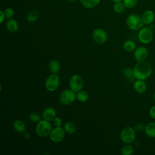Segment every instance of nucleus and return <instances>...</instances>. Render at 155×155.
I'll list each match as a JSON object with an SVG mask.
<instances>
[{"instance_id":"nucleus-35","label":"nucleus","mask_w":155,"mask_h":155,"mask_svg":"<svg viewBox=\"0 0 155 155\" xmlns=\"http://www.w3.org/2000/svg\"><path fill=\"white\" fill-rule=\"evenodd\" d=\"M113 2H115V3H117V2H122V1H123V0H111Z\"/></svg>"},{"instance_id":"nucleus-14","label":"nucleus","mask_w":155,"mask_h":155,"mask_svg":"<svg viewBox=\"0 0 155 155\" xmlns=\"http://www.w3.org/2000/svg\"><path fill=\"white\" fill-rule=\"evenodd\" d=\"M142 18L144 24L150 25L155 19V14L153 11L151 10H147L143 13Z\"/></svg>"},{"instance_id":"nucleus-16","label":"nucleus","mask_w":155,"mask_h":155,"mask_svg":"<svg viewBox=\"0 0 155 155\" xmlns=\"http://www.w3.org/2000/svg\"><path fill=\"white\" fill-rule=\"evenodd\" d=\"M13 128L18 133H24L26 131V125L25 123L19 119H16L13 122Z\"/></svg>"},{"instance_id":"nucleus-15","label":"nucleus","mask_w":155,"mask_h":155,"mask_svg":"<svg viewBox=\"0 0 155 155\" xmlns=\"http://www.w3.org/2000/svg\"><path fill=\"white\" fill-rule=\"evenodd\" d=\"M144 133L150 138H155V121L150 122L145 125Z\"/></svg>"},{"instance_id":"nucleus-18","label":"nucleus","mask_w":155,"mask_h":155,"mask_svg":"<svg viewBox=\"0 0 155 155\" xmlns=\"http://www.w3.org/2000/svg\"><path fill=\"white\" fill-rule=\"evenodd\" d=\"M48 69L51 73L58 74L61 70V65L57 60L52 59L48 63Z\"/></svg>"},{"instance_id":"nucleus-34","label":"nucleus","mask_w":155,"mask_h":155,"mask_svg":"<svg viewBox=\"0 0 155 155\" xmlns=\"http://www.w3.org/2000/svg\"><path fill=\"white\" fill-rule=\"evenodd\" d=\"M22 134H23L24 137H25V138L27 139V138H29L30 137V133L27 132V131H26L24 133H22Z\"/></svg>"},{"instance_id":"nucleus-33","label":"nucleus","mask_w":155,"mask_h":155,"mask_svg":"<svg viewBox=\"0 0 155 155\" xmlns=\"http://www.w3.org/2000/svg\"><path fill=\"white\" fill-rule=\"evenodd\" d=\"M5 18V14H4V12L2 10H0V23L2 24L3 22V21H4Z\"/></svg>"},{"instance_id":"nucleus-4","label":"nucleus","mask_w":155,"mask_h":155,"mask_svg":"<svg viewBox=\"0 0 155 155\" xmlns=\"http://www.w3.org/2000/svg\"><path fill=\"white\" fill-rule=\"evenodd\" d=\"M136 137V131L133 127L126 126L124 127L120 133V140L124 143H132Z\"/></svg>"},{"instance_id":"nucleus-9","label":"nucleus","mask_w":155,"mask_h":155,"mask_svg":"<svg viewBox=\"0 0 155 155\" xmlns=\"http://www.w3.org/2000/svg\"><path fill=\"white\" fill-rule=\"evenodd\" d=\"M65 131L62 127L53 128L49 135L50 140L54 143H59L62 142L65 137Z\"/></svg>"},{"instance_id":"nucleus-3","label":"nucleus","mask_w":155,"mask_h":155,"mask_svg":"<svg viewBox=\"0 0 155 155\" xmlns=\"http://www.w3.org/2000/svg\"><path fill=\"white\" fill-rule=\"evenodd\" d=\"M126 25L128 28L131 30H139L143 27L142 16L136 13H132L128 16L126 19Z\"/></svg>"},{"instance_id":"nucleus-5","label":"nucleus","mask_w":155,"mask_h":155,"mask_svg":"<svg viewBox=\"0 0 155 155\" xmlns=\"http://www.w3.org/2000/svg\"><path fill=\"white\" fill-rule=\"evenodd\" d=\"M154 33L151 28L143 27L138 31L137 38L139 42L143 44H150L153 39Z\"/></svg>"},{"instance_id":"nucleus-25","label":"nucleus","mask_w":155,"mask_h":155,"mask_svg":"<svg viewBox=\"0 0 155 155\" xmlns=\"http://www.w3.org/2000/svg\"><path fill=\"white\" fill-rule=\"evenodd\" d=\"M122 74L124 77L128 79H131L132 78H134L133 74V69L130 67H126L122 70Z\"/></svg>"},{"instance_id":"nucleus-26","label":"nucleus","mask_w":155,"mask_h":155,"mask_svg":"<svg viewBox=\"0 0 155 155\" xmlns=\"http://www.w3.org/2000/svg\"><path fill=\"white\" fill-rule=\"evenodd\" d=\"M139 0H123V3L127 8H134L137 4Z\"/></svg>"},{"instance_id":"nucleus-10","label":"nucleus","mask_w":155,"mask_h":155,"mask_svg":"<svg viewBox=\"0 0 155 155\" xmlns=\"http://www.w3.org/2000/svg\"><path fill=\"white\" fill-rule=\"evenodd\" d=\"M149 54L148 48L145 46H139L133 51V57L136 62L145 61Z\"/></svg>"},{"instance_id":"nucleus-8","label":"nucleus","mask_w":155,"mask_h":155,"mask_svg":"<svg viewBox=\"0 0 155 155\" xmlns=\"http://www.w3.org/2000/svg\"><path fill=\"white\" fill-rule=\"evenodd\" d=\"M76 99V92L73 91L70 88L65 89L62 91L59 97L60 102L65 105L71 104L75 101Z\"/></svg>"},{"instance_id":"nucleus-28","label":"nucleus","mask_w":155,"mask_h":155,"mask_svg":"<svg viewBox=\"0 0 155 155\" xmlns=\"http://www.w3.org/2000/svg\"><path fill=\"white\" fill-rule=\"evenodd\" d=\"M29 119L32 122L37 123L41 120V116L38 113L33 111L29 114Z\"/></svg>"},{"instance_id":"nucleus-27","label":"nucleus","mask_w":155,"mask_h":155,"mask_svg":"<svg viewBox=\"0 0 155 155\" xmlns=\"http://www.w3.org/2000/svg\"><path fill=\"white\" fill-rule=\"evenodd\" d=\"M125 5L124 4V3L122 2H117V3H115L114 6H113V9H114V11L116 12V13H122L124 10H125Z\"/></svg>"},{"instance_id":"nucleus-20","label":"nucleus","mask_w":155,"mask_h":155,"mask_svg":"<svg viewBox=\"0 0 155 155\" xmlns=\"http://www.w3.org/2000/svg\"><path fill=\"white\" fill-rule=\"evenodd\" d=\"M76 99L80 102H85L89 98L88 93L83 89L76 93Z\"/></svg>"},{"instance_id":"nucleus-37","label":"nucleus","mask_w":155,"mask_h":155,"mask_svg":"<svg viewBox=\"0 0 155 155\" xmlns=\"http://www.w3.org/2000/svg\"><path fill=\"white\" fill-rule=\"evenodd\" d=\"M68 1H69L70 2H75V1H78V0H68Z\"/></svg>"},{"instance_id":"nucleus-17","label":"nucleus","mask_w":155,"mask_h":155,"mask_svg":"<svg viewBox=\"0 0 155 155\" xmlns=\"http://www.w3.org/2000/svg\"><path fill=\"white\" fill-rule=\"evenodd\" d=\"M6 28L9 32L15 33L19 28V24L15 19H8L6 22Z\"/></svg>"},{"instance_id":"nucleus-36","label":"nucleus","mask_w":155,"mask_h":155,"mask_svg":"<svg viewBox=\"0 0 155 155\" xmlns=\"http://www.w3.org/2000/svg\"><path fill=\"white\" fill-rule=\"evenodd\" d=\"M153 100H154V102H155V91H154V93H153Z\"/></svg>"},{"instance_id":"nucleus-19","label":"nucleus","mask_w":155,"mask_h":155,"mask_svg":"<svg viewBox=\"0 0 155 155\" xmlns=\"http://www.w3.org/2000/svg\"><path fill=\"white\" fill-rule=\"evenodd\" d=\"M63 128L65 132L68 134H73L77 131L76 125L71 121L65 122L63 125Z\"/></svg>"},{"instance_id":"nucleus-22","label":"nucleus","mask_w":155,"mask_h":155,"mask_svg":"<svg viewBox=\"0 0 155 155\" xmlns=\"http://www.w3.org/2000/svg\"><path fill=\"white\" fill-rule=\"evenodd\" d=\"M81 4L87 8H93L96 7L101 0H80Z\"/></svg>"},{"instance_id":"nucleus-32","label":"nucleus","mask_w":155,"mask_h":155,"mask_svg":"<svg viewBox=\"0 0 155 155\" xmlns=\"http://www.w3.org/2000/svg\"><path fill=\"white\" fill-rule=\"evenodd\" d=\"M149 116L151 118L155 120V105L151 106L149 109Z\"/></svg>"},{"instance_id":"nucleus-12","label":"nucleus","mask_w":155,"mask_h":155,"mask_svg":"<svg viewBox=\"0 0 155 155\" xmlns=\"http://www.w3.org/2000/svg\"><path fill=\"white\" fill-rule=\"evenodd\" d=\"M133 88L138 94L144 93L147 89V85L145 80L136 79L133 83Z\"/></svg>"},{"instance_id":"nucleus-23","label":"nucleus","mask_w":155,"mask_h":155,"mask_svg":"<svg viewBox=\"0 0 155 155\" xmlns=\"http://www.w3.org/2000/svg\"><path fill=\"white\" fill-rule=\"evenodd\" d=\"M134 153V147L131 143H125L121 148V154L122 155H132Z\"/></svg>"},{"instance_id":"nucleus-24","label":"nucleus","mask_w":155,"mask_h":155,"mask_svg":"<svg viewBox=\"0 0 155 155\" xmlns=\"http://www.w3.org/2000/svg\"><path fill=\"white\" fill-rule=\"evenodd\" d=\"M39 16V12L36 10L30 11L27 16V19L30 22H34L38 20Z\"/></svg>"},{"instance_id":"nucleus-11","label":"nucleus","mask_w":155,"mask_h":155,"mask_svg":"<svg viewBox=\"0 0 155 155\" xmlns=\"http://www.w3.org/2000/svg\"><path fill=\"white\" fill-rule=\"evenodd\" d=\"M92 36L94 41L99 44L105 43L108 39V35L107 32L102 28H95L92 33Z\"/></svg>"},{"instance_id":"nucleus-13","label":"nucleus","mask_w":155,"mask_h":155,"mask_svg":"<svg viewBox=\"0 0 155 155\" xmlns=\"http://www.w3.org/2000/svg\"><path fill=\"white\" fill-rule=\"evenodd\" d=\"M56 116V111L53 107H47L45 108L42 113V117L43 119H45L48 121H52L54 118Z\"/></svg>"},{"instance_id":"nucleus-1","label":"nucleus","mask_w":155,"mask_h":155,"mask_svg":"<svg viewBox=\"0 0 155 155\" xmlns=\"http://www.w3.org/2000/svg\"><path fill=\"white\" fill-rule=\"evenodd\" d=\"M153 68L151 65L147 61L137 62L133 68L134 79L146 80L152 74Z\"/></svg>"},{"instance_id":"nucleus-21","label":"nucleus","mask_w":155,"mask_h":155,"mask_svg":"<svg viewBox=\"0 0 155 155\" xmlns=\"http://www.w3.org/2000/svg\"><path fill=\"white\" fill-rule=\"evenodd\" d=\"M123 48L125 51L131 53L134 51V50L136 48V45L133 41L128 39L124 42Z\"/></svg>"},{"instance_id":"nucleus-7","label":"nucleus","mask_w":155,"mask_h":155,"mask_svg":"<svg viewBox=\"0 0 155 155\" xmlns=\"http://www.w3.org/2000/svg\"><path fill=\"white\" fill-rule=\"evenodd\" d=\"M60 84V78L58 74H50L45 79V87L47 90L52 92L57 90Z\"/></svg>"},{"instance_id":"nucleus-29","label":"nucleus","mask_w":155,"mask_h":155,"mask_svg":"<svg viewBox=\"0 0 155 155\" xmlns=\"http://www.w3.org/2000/svg\"><path fill=\"white\" fill-rule=\"evenodd\" d=\"M4 14L5 16V18L7 19H11L14 15V11L12 8L7 7L4 10Z\"/></svg>"},{"instance_id":"nucleus-2","label":"nucleus","mask_w":155,"mask_h":155,"mask_svg":"<svg viewBox=\"0 0 155 155\" xmlns=\"http://www.w3.org/2000/svg\"><path fill=\"white\" fill-rule=\"evenodd\" d=\"M52 129L53 127L50 122L42 119L37 122L35 127V132L39 137H45L49 136Z\"/></svg>"},{"instance_id":"nucleus-6","label":"nucleus","mask_w":155,"mask_h":155,"mask_svg":"<svg viewBox=\"0 0 155 155\" xmlns=\"http://www.w3.org/2000/svg\"><path fill=\"white\" fill-rule=\"evenodd\" d=\"M68 85L71 90L76 93L83 88L84 81L81 76L74 74L70 76L68 80Z\"/></svg>"},{"instance_id":"nucleus-30","label":"nucleus","mask_w":155,"mask_h":155,"mask_svg":"<svg viewBox=\"0 0 155 155\" xmlns=\"http://www.w3.org/2000/svg\"><path fill=\"white\" fill-rule=\"evenodd\" d=\"M53 122V125L54 127H62V119H61V117H59V116H56L54 119L52 120Z\"/></svg>"},{"instance_id":"nucleus-31","label":"nucleus","mask_w":155,"mask_h":155,"mask_svg":"<svg viewBox=\"0 0 155 155\" xmlns=\"http://www.w3.org/2000/svg\"><path fill=\"white\" fill-rule=\"evenodd\" d=\"M133 128L136 133H141L142 131H144L145 125L142 123H137L134 125Z\"/></svg>"}]
</instances>
